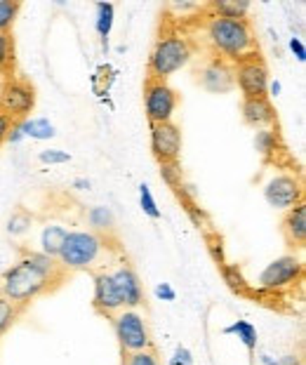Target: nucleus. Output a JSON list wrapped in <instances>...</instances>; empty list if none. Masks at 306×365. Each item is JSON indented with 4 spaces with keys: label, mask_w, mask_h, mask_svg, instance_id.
<instances>
[{
    "label": "nucleus",
    "mask_w": 306,
    "mask_h": 365,
    "mask_svg": "<svg viewBox=\"0 0 306 365\" xmlns=\"http://www.w3.org/2000/svg\"><path fill=\"white\" fill-rule=\"evenodd\" d=\"M66 276L68 274L54 257H47L41 250H24V257L0 276V294L14 307L24 309L34 299L59 287Z\"/></svg>",
    "instance_id": "f257e3e1"
},
{
    "label": "nucleus",
    "mask_w": 306,
    "mask_h": 365,
    "mask_svg": "<svg viewBox=\"0 0 306 365\" xmlns=\"http://www.w3.org/2000/svg\"><path fill=\"white\" fill-rule=\"evenodd\" d=\"M205 36L217 57H222L224 61H229L233 66L240 64V61L259 57L255 31L250 26L248 19L210 17L205 26Z\"/></svg>",
    "instance_id": "f03ea898"
},
{
    "label": "nucleus",
    "mask_w": 306,
    "mask_h": 365,
    "mask_svg": "<svg viewBox=\"0 0 306 365\" xmlns=\"http://www.w3.org/2000/svg\"><path fill=\"white\" fill-rule=\"evenodd\" d=\"M113 259L111 238H104L94 231H68V236L57 255L59 267L66 274L73 271H101Z\"/></svg>",
    "instance_id": "7ed1b4c3"
},
{
    "label": "nucleus",
    "mask_w": 306,
    "mask_h": 365,
    "mask_svg": "<svg viewBox=\"0 0 306 365\" xmlns=\"http://www.w3.org/2000/svg\"><path fill=\"white\" fill-rule=\"evenodd\" d=\"M193 48L188 41L179 34H165L155 41L151 57H148V78L153 81H168L172 73L182 71L191 61Z\"/></svg>",
    "instance_id": "20e7f679"
},
{
    "label": "nucleus",
    "mask_w": 306,
    "mask_h": 365,
    "mask_svg": "<svg viewBox=\"0 0 306 365\" xmlns=\"http://www.w3.org/2000/svg\"><path fill=\"white\" fill-rule=\"evenodd\" d=\"M108 321L113 325L116 339L121 344L123 354H137L153 349L151 332H148L146 316L141 314V309H121Z\"/></svg>",
    "instance_id": "39448f33"
},
{
    "label": "nucleus",
    "mask_w": 306,
    "mask_h": 365,
    "mask_svg": "<svg viewBox=\"0 0 306 365\" xmlns=\"http://www.w3.org/2000/svg\"><path fill=\"white\" fill-rule=\"evenodd\" d=\"M36 88L26 78L19 76H7L0 83V111L12 123H21L31 118L36 108Z\"/></svg>",
    "instance_id": "423d86ee"
},
{
    "label": "nucleus",
    "mask_w": 306,
    "mask_h": 365,
    "mask_svg": "<svg viewBox=\"0 0 306 365\" xmlns=\"http://www.w3.org/2000/svg\"><path fill=\"white\" fill-rule=\"evenodd\" d=\"M179 106V95L168 81L146 78L144 83V113L151 125L155 123H172Z\"/></svg>",
    "instance_id": "0eeeda50"
},
{
    "label": "nucleus",
    "mask_w": 306,
    "mask_h": 365,
    "mask_svg": "<svg viewBox=\"0 0 306 365\" xmlns=\"http://www.w3.org/2000/svg\"><path fill=\"white\" fill-rule=\"evenodd\" d=\"M304 264L295 255H280L271 264H266L259 274V287L264 292H282L302 281Z\"/></svg>",
    "instance_id": "6e6552de"
},
{
    "label": "nucleus",
    "mask_w": 306,
    "mask_h": 365,
    "mask_svg": "<svg viewBox=\"0 0 306 365\" xmlns=\"http://www.w3.org/2000/svg\"><path fill=\"white\" fill-rule=\"evenodd\" d=\"M264 200L269 203L273 210H292L295 205L304 203V186L297 175L282 173V175H273L269 182L264 184Z\"/></svg>",
    "instance_id": "1a4fd4ad"
},
{
    "label": "nucleus",
    "mask_w": 306,
    "mask_h": 365,
    "mask_svg": "<svg viewBox=\"0 0 306 365\" xmlns=\"http://www.w3.org/2000/svg\"><path fill=\"white\" fill-rule=\"evenodd\" d=\"M233 81L235 88L243 92V99L250 97H266V88H269V68L262 59H248L233 66Z\"/></svg>",
    "instance_id": "9d476101"
},
{
    "label": "nucleus",
    "mask_w": 306,
    "mask_h": 365,
    "mask_svg": "<svg viewBox=\"0 0 306 365\" xmlns=\"http://www.w3.org/2000/svg\"><path fill=\"white\" fill-rule=\"evenodd\" d=\"M108 274H111L118 302L123 309H139L144 304V287H141L137 271L128 262H118L113 269H108Z\"/></svg>",
    "instance_id": "9b49d317"
},
{
    "label": "nucleus",
    "mask_w": 306,
    "mask_h": 365,
    "mask_svg": "<svg viewBox=\"0 0 306 365\" xmlns=\"http://www.w3.org/2000/svg\"><path fill=\"white\" fill-rule=\"evenodd\" d=\"M182 128L172 123H155L151 125V153L153 158L160 163H170V160H179L182 156Z\"/></svg>",
    "instance_id": "f8f14e48"
},
{
    "label": "nucleus",
    "mask_w": 306,
    "mask_h": 365,
    "mask_svg": "<svg viewBox=\"0 0 306 365\" xmlns=\"http://www.w3.org/2000/svg\"><path fill=\"white\" fill-rule=\"evenodd\" d=\"M198 83L203 90L212 92V95H226V92H231L235 88L233 64L217 57V54H212L205 64L198 68Z\"/></svg>",
    "instance_id": "ddd939ff"
},
{
    "label": "nucleus",
    "mask_w": 306,
    "mask_h": 365,
    "mask_svg": "<svg viewBox=\"0 0 306 365\" xmlns=\"http://www.w3.org/2000/svg\"><path fill=\"white\" fill-rule=\"evenodd\" d=\"M92 307L94 312L111 318L116 312H121V302H118V294H116V287L111 281V274L108 269H101V271H94V294H92Z\"/></svg>",
    "instance_id": "4468645a"
},
{
    "label": "nucleus",
    "mask_w": 306,
    "mask_h": 365,
    "mask_svg": "<svg viewBox=\"0 0 306 365\" xmlns=\"http://www.w3.org/2000/svg\"><path fill=\"white\" fill-rule=\"evenodd\" d=\"M240 115H243V123H245V125H250V128H255V130L271 128L273 123H276V108H273L269 97H250V99H243Z\"/></svg>",
    "instance_id": "2eb2a0df"
},
{
    "label": "nucleus",
    "mask_w": 306,
    "mask_h": 365,
    "mask_svg": "<svg viewBox=\"0 0 306 365\" xmlns=\"http://www.w3.org/2000/svg\"><path fill=\"white\" fill-rule=\"evenodd\" d=\"M280 231H282V238H285L287 245L304 247V243H306V205L304 203L287 210L285 217H282Z\"/></svg>",
    "instance_id": "dca6fc26"
},
{
    "label": "nucleus",
    "mask_w": 306,
    "mask_h": 365,
    "mask_svg": "<svg viewBox=\"0 0 306 365\" xmlns=\"http://www.w3.org/2000/svg\"><path fill=\"white\" fill-rule=\"evenodd\" d=\"M68 236V229L64 224H57V222H47L43 231H41V252L47 255V257H54L57 259V255L61 250V245H64V240Z\"/></svg>",
    "instance_id": "f3484780"
},
{
    "label": "nucleus",
    "mask_w": 306,
    "mask_h": 365,
    "mask_svg": "<svg viewBox=\"0 0 306 365\" xmlns=\"http://www.w3.org/2000/svg\"><path fill=\"white\" fill-rule=\"evenodd\" d=\"M88 224H90V231L94 234L104 236V238H111L113 231H116V217H113V210L106 207V205H94L88 210Z\"/></svg>",
    "instance_id": "a211bd4d"
},
{
    "label": "nucleus",
    "mask_w": 306,
    "mask_h": 365,
    "mask_svg": "<svg viewBox=\"0 0 306 365\" xmlns=\"http://www.w3.org/2000/svg\"><path fill=\"white\" fill-rule=\"evenodd\" d=\"M210 10H212V17H222V19H248L250 3H248V0H212Z\"/></svg>",
    "instance_id": "6ab92c4d"
},
{
    "label": "nucleus",
    "mask_w": 306,
    "mask_h": 365,
    "mask_svg": "<svg viewBox=\"0 0 306 365\" xmlns=\"http://www.w3.org/2000/svg\"><path fill=\"white\" fill-rule=\"evenodd\" d=\"M219 274H222L226 287H229V290L235 292V294H243V297H248L250 290H253V285H250L248 278L243 276V269L238 267V264L224 262L222 267H219Z\"/></svg>",
    "instance_id": "aec40b11"
},
{
    "label": "nucleus",
    "mask_w": 306,
    "mask_h": 365,
    "mask_svg": "<svg viewBox=\"0 0 306 365\" xmlns=\"http://www.w3.org/2000/svg\"><path fill=\"white\" fill-rule=\"evenodd\" d=\"M113 21H116V5L113 3H97L94 5V31L101 41H108L113 31Z\"/></svg>",
    "instance_id": "412c9836"
},
{
    "label": "nucleus",
    "mask_w": 306,
    "mask_h": 365,
    "mask_svg": "<svg viewBox=\"0 0 306 365\" xmlns=\"http://www.w3.org/2000/svg\"><path fill=\"white\" fill-rule=\"evenodd\" d=\"M24 137L38 139V142H47V139L57 137V128L52 125L50 118H26L19 123Z\"/></svg>",
    "instance_id": "4be33fe9"
},
{
    "label": "nucleus",
    "mask_w": 306,
    "mask_h": 365,
    "mask_svg": "<svg viewBox=\"0 0 306 365\" xmlns=\"http://www.w3.org/2000/svg\"><path fill=\"white\" fill-rule=\"evenodd\" d=\"M222 332L224 335H235L248 351H255L257 349V328L250 321H233L231 325H226Z\"/></svg>",
    "instance_id": "5701e85b"
},
{
    "label": "nucleus",
    "mask_w": 306,
    "mask_h": 365,
    "mask_svg": "<svg viewBox=\"0 0 306 365\" xmlns=\"http://www.w3.org/2000/svg\"><path fill=\"white\" fill-rule=\"evenodd\" d=\"M31 227H34V215L29 212V210H24V207H17L14 212L10 215V220H7V227L5 231L10 234L12 238H21V236H26Z\"/></svg>",
    "instance_id": "b1692460"
},
{
    "label": "nucleus",
    "mask_w": 306,
    "mask_h": 365,
    "mask_svg": "<svg viewBox=\"0 0 306 365\" xmlns=\"http://www.w3.org/2000/svg\"><path fill=\"white\" fill-rule=\"evenodd\" d=\"M21 12L19 0H0V34H12V26Z\"/></svg>",
    "instance_id": "393cba45"
},
{
    "label": "nucleus",
    "mask_w": 306,
    "mask_h": 365,
    "mask_svg": "<svg viewBox=\"0 0 306 365\" xmlns=\"http://www.w3.org/2000/svg\"><path fill=\"white\" fill-rule=\"evenodd\" d=\"M255 149L257 153H262V156H271V153H276L278 149V135L273 128H262L255 132Z\"/></svg>",
    "instance_id": "a878e982"
},
{
    "label": "nucleus",
    "mask_w": 306,
    "mask_h": 365,
    "mask_svg": "<svg viewBox=\"0 0 306 365\" xmlns=\"http://www.w3.org/2000/svg\"><path fill=\"white\" fill-rule=\"evenodd\" d=\"M160 180L170 186L172 191H177L179 186L184 184V170L179 160H170V163H160Z\"/></svg>",
    "instance_id": "bb28decb"
},
{
    "label": "nucleus",
    "mask_w": 306,
    "mask_h": 365,
    "mask_svg": "<svg viewBox=\"0 0 306 365\" xmlns=\"http://www.w3.org/2000/svg\"><path fill=\"white\" fill-rule=\"evenodd\" d=\"M21 312H24V309L14 307L10 299H5L3 294H0V337H3L14 323H17V318L21 316Z\"/></svg>",
    "instance_id": "cd10ccee"
},
{
    "label": "nucleus",
    "mask_w": 306,
    "mask_h": 365,
    "mask_svg": "<svg viewBox=\"0 0 306 365\" xmlns=\"http://www.w3.org/2000/svg\"><path fill=\"white\" fill-rule=\"evenodd\" d=\"M12 64H14V38L12 34H0V73H5V78Z\"/></svg>",
    "instance_id": "c85d7f7f"
},
{
    "label": "nucleus",
    "mask_w": 306,
    "mask_h": 365,
    "mask_svg": "<svg viewBox=\"0 0 306 365\" xmlns=\"http://www.w3.org/2000/svg\"><path fill=\"white\" fill-rule=\"evenodd\" d=\"M139 207H141V212L146 217H151V220H160V207L155 203L148 184H139Z\"/></svg>",
    "instance_id": "c756f323"
},
{
    "label": "nucleus",
    "mask_w": 306,
    "mask_h": 365,
    "mask_svg": "<svg viewBox=\"0 0 306 365\" xmlns=\"http://www.w3.org/2000/svg\"><path fill=\"white\" fill-rule=\"evenodd\" d=\"M121 365H160V359H158V354H155V349H148V351L123 354Z\"/></svg>",
    "instance_id": "7c9ffc66"
},
{
    "label": "nucleus",
    "mask_w": 306,
    "mask_h": 365,
    "mask_svg": "<svg viewBox=\"0 0 306 365\" xmlns=\"http://www.w3.org/2000/svg\"><path fill=\"white\" fill-rule=\"evenodd\" d=\"M38 160L43 165H66V163H71V153L61 149H43L38 153Z\"/></svg>",
    "instance_id": "2f4dec72"
},
{
    "label": "nucleus",
    "mask_w": 306,
    "mask_h": 365,
    "mask_svg": "<svg viewBox=\"0 0 306 365\" xmlns=\"http://www.w3.org/2000/svg\"><path fill=\"white\" fill-rule=\"evenodd\" d=\"M208 250L212 255V259L217 262V267H222L224 259V240L219 234H208Z\"/></svg>",
    "instance_id": "473e14b6"
},
{
    "label": "nucleus",
    "mask_w": 306,
    "mask_h": 365,
    "mask_svg": "<svg viewBox=\"0 0 306 365\" xmlns=\"http://www.w3.org/2000/svg\"><path fill=\"white\" fill-rule=\"evenodd\" d=\"M186 212H188V217H191V220H193V224H195V227H198V229H208V215L205 212H203V207H198V203H188L186 205Z\"/></svg>",
    "instance_id": "72a5a7b5"
},
{
    "label": "nucleus",
    "mask_w": 306,
    "mask_h": 365,
    "mask_svg": "<svg viewBox=\"0 0 306 365\" xmlns=\"http://www.w3.org/2000/svg\"><path fill=\"white\" fill-rule=\"evenodd\" d=\"M287 45H290V52L295 54V59L300 61V64H304V61H306V45H304L302 38L300 36H292Z\"/></svg>",
    "instance_id": "f704fd0d"
},
{
    "label": "nucleus",
    "mask_w": 306,
    "mask_h": 365,
    "mask_svg": "<svg viewBox=\"0 0 306 365\" xmlns=\"http://www.w3.org/2000/svg\"><path fill=\"white\" fill-rule=\"evenodd\" d=\"M153 292H155V297L163 299V302H175L177 299V290L170 283H158Z\"/></svg>",
    "instance_id": "c9c22d12"
},
{
    "label": "nucleus",
    "mask_w": 306,
    "mask_h": 365,
    "mask_svg": "<svg viewBox=\"0 0 306 365\" xmlns=\"http://www.w3.org/2000/svg\"><path fill=\"white\" fill-rule=\"evenodd\" d=\"M24 139H26V137H24L21 125H19V123H14L12 130L7 132V139H5V142H7V144H19V142H24Z\"/></svg>",
    "instance_id": "e433bc0d"
},
{
    "label": "nucleus",
    "mask_w": 306,
    "mask_h": 365,
    "mask_svg": "<svg viewBox=\"0 0 306 365\" xmlns=\"http://www.w3.org/2000/svg\"><path fill=\"white\" fill-rule=\"evenodd\" d=\"M12 125H14V123H12L10 118H7V115H5L3 111H0V146L5 144V139H7V132L12 130Z\"/></svg>",
    "instance_id": "4c0bfd02"
},
{
    "label": "nucleus",
    "mask_w": 306,
    "mask_h": 365,
    "mask_svg": "<svg viewBox=\"0 0 306 365\" xmlns=\"http://www.w3.org/2000/svg\"><path fill=\"white\" fill-rule=\"evenodd\" d=\"M172 359H177V361H182V363H186V365H191V363H193V354L188 351L186 346L179 344V346L175 349V356H172Z\"/></svg>",
    "instance_id": "58836bf2"
},
{
    "label": "nucleus",
    "mask_w": 306,
    "mask_h": 365,
    "mask_svg": "<svg viewBox=\"0 0 306 365\" xmlns=\"http://www.w3.org/2000/svg\"><path fill=\"white\" fill-rule=\"evenodd\" d=\"M280 92H282V85L280 81H269V88H266V97H280Z\"/></svg>",
    "instance_id": "ea45409f"
},
{
    "label": "nucleus",
    "mask_w": 306,
    "mask_h": 365,
    "mask_svg": "<svg viewBox=\"0 0 306 365\" xmlns=\"http://www.w3.org/2000/svg\"><path fill=\"white\" fill-rule=\"evenodd\" d=\"M276 365H302V361H300V356L287 354V356H282V359H278Z\"/></svg>",
    "instance_id": "a19ab883"
},
{
    "label": "nucleus",
    "mask_w": 306,
    "mask_h": 365,
    "mask_svg": "<svg viewBox=\"0 0 306 365\" xmlns=\"http://www.w3.org/2000/svg\"><path fill=\"white\" fill-rule=\"evenodd\" d=\"M90 180H88V177H76V180H73V189H78V191H88L90 189Z\"/></svg>",
    "instance_id": "79ce46f5"
},
{
    "label": "nucleus",
    "mask_w": 306,
    "mask_h": 365,
    "mask_svg": "<svg viewBox=\"0 0 306 365\" xmlns=\"http://www.w3.org/2000/svg\"><path fill=\"white\" fill-rule=\"evenodd\" d=\"M262 363H264V365H276V361H273V356H269V354H264V356H262Z\"/></svg>",
    "instance_id": "37998d69"
},
{
    "label": "nucleus",
    "mask_w": 306,
    "mask_h": 365,
    "mask_svg": "<svg viewBox=\"0 0 306 365\" xmlns=\"http://www.w3.org/2000/svg\"><path fill=\"white\" fill-rule=\"evenodd\" d=\"M170 365H186V363H182V361H177V359H170Z\"/></svg>",
    "instance_id": "c03bdc74"
}]
</instances>
